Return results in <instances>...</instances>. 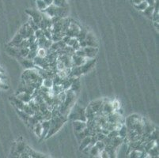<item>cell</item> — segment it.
<instances>
[{"instance_id":"cell-23","label":"cell","mask_w":159,"mask_h":158,"mask_svg":"<svg viewBox=\"0 0 159 158\" xmlns=\"http://www.w3.org/2000/svg\"><path fill=\"white\" fill-rule=\"evenodd\" d=\"M100 152L101 151L99 150V149H98L95 145H93V146H91L88 153H89V155H91L92 156H98V155L100 154Z\"/></svg>"},{"instance_id":"cell-11","label":"cell","mask_w":159,"mask_h":158,"mask_svg":"<svg viewBox=\"0 0 159 158\" xmlns=\"http://www.w3.org/2000/svg\"><path fill=\"white\" fill-rule=\"evenodd\" d=\"M16 97L18 98V99L21 100V101L25 103V104H26L28 103L30 100L32 99V95L30 94L27 93L25 92H22V93H19L16 94Z\"/></svg>"},{"instance_id":"cell-32","label":"cell","mask_w":159,"mask_h":158,"mask_svg":"<svg viewBox=\"0 0 159 158\" xmlns=\"http://www.w3.org/2000/svg\"><path fill=\"white\" fill-rule=\"evenodd\" d=\"M75 55H76V56H82V57H86V54H85L84 49L82 48V47L75 51Z\"/></svg>"},{"instance_id":"cell-30","label":"cell","mask_w":159,"mask_h":158,"mask_svg":"<svg viewBox=\"0 0 159 158\" xmlns=\"http://www.w3.org/2000/svg\"><path fill=\"white\" fill-rule=\"evenodd\" d=\"M37 56V50H30V52H29L28 56H27V59H32L33 60L34 58Z\"/></svg>"},{"instance_id":"cell-15","label":"cell","mask_w":159,"mask_h":158,"mask_svg":"<svg viewBox=\"0 0 159 158\" xmlns=\"http://www.w3.org/2000/svg\"><path fill=\"white\" fill-rule=\"evenodd\" d=\"M25 150H26V152L28 153L29 156H30V157H44V155L41 154V153H37V152L34 151V150H33L32 149H30V147H28V146H26V148H25Z\"/></svg>"},{"instance_id":"cell-16","label":"cell","mask_w":159,"mask_h":158,"mask_svg":"<svg viewBox=\"0 0 159 158\" xmlns=\"http://www.w3.org/2000/svg\"><path fill=\"white\" fill-rule=\"evenodd\" d=\"M33 130H34V132H35L36 135L37 137L40 138L41 137V134H42V126H41V122H38L37 124H35V126L33 127Z\"/></svg>"},{"instance_id":"cell-26","label":"cell","mask_w":159,"mask_h":158,"mask_svg":"<svg viewBox=\"0 0 159 158\" xmlns=\"http://www.w3.org/2000/svg\"><path fill=\"white\" fill-rule=\"evenodd\" d=\"M130 157H142V155H143V152L141 150H132V151L129 153Z\"/></svg>"},{"instance_id":"cell-12","label":"cell","mask_w":159,"mask_h":158,"mask_svg":"<svg viewBox=\"0 0 159 158\" xmlns=\"http://www.w3.org/2000/svg\"><path fill=\"white\" fill-rule=\"evenodd\" d=\"M21 64L24 66V67L27 68V69H32V68L35 67L34 62H33V60H32V59H25V58L21 57Z\"/></svg>"},{"instance_id":"cell-34","label":"cell","mask_w":159,"mask_h":158,"mask_svg":"<svg viewBox=\"0 0 159 158\" xmlns=\"http://www.w3.org/2000/svg\"><path fill=\"white\" fill-rule=\"evenodd\" d=\"M146 2H147L148 6H150V7H154L155 4V0H146Z\"/></svg>"},{"instance_id":"cell-20","label":"cell","mask_w":159,"mask_h":158,"mask_svg":"<svg viewBox=\"0 0 159 158\" xmlns=\"http://www.w3.org/2000/svg\"><path fill=\"white\" fill-rule=\"evenodd\" d=\"M147 7H148V4H147V2H146V0H143V1L140 2L139 3L134 5V7L136 9L137 11H141V12H143L144 10H146V8H147Z\"/></svg>"},{"instance_id":"cell-1","label":"cell","mask_w":159,"mask_h":158,"mask_svg":"<svg viewBox=\"0 0 159 158\" xmlns=\"http://www.w3.org/2000/svg\"><path fill=\"white\" fill-rule=\"evenodd\" d=\"M69 119L71 120H80V121L86 122V111L80 107L79 104H75L70 109L69 114Z\"/></svg>"},{"instance_id":"cell-29","label":"cell","mask_w":159,"mask_h":158,"mask_svg":"<svg viewBox=\"0 0 159 158\" xmlns=\"http://www.w3.org/2000/svg\"><path fill=\"white\" fill-rule=\"evenodd\" d=\"M19 33L21 37L24 39H27V31H26V25H23L19 30Z\"/></svg>"},{"instance_id":"cell-8","label":"cell","mask_w":159,"mask_h":158,"mask_svg":"<svg viewBox=\"0 0 159 158\" xmlns=\"http://www.w3.org/2000/svg\"><path fill=\"white\" fill-rule=\"evenodd\" d=\"M85 40H86L87 46H89V47H98V42H97L94 35L92 33H86V37Z\"/></svg>"},{"instance_id":"cell-25","label":"cell","mask_w":159,"mask_h":158,"mask_svg":"<svg viewBox=\"0 0 159 158\" xmlns=\"http://www.w3.org/2000/svg\"><path fill=\"white\" fill-rule=\"evenodd\" d=\"M53 5L57 7H66L67 3L66 0H54L53 1Z\"/></svg>"},{"instance_id":"cell-10","label":"cell","mask_w":159,"mask_h":158,"mask_svg":"<svg viewBox=\"0 0 159 158\" xmlns=\"http://www.w3.org/2000/svg\"><path fill=\"white\" fill-rule=\"evenodd\" d=\"M41 126H42L43 131L40 138H44L47 136L48 133L49 131V129H50V120H43V121H41Z\"/></svg>"},{"instance_id":"cell-13","label":"cell","mask_w":159,"mask_h":158,"mask_svg":"<svg viewBox=\"0 0 159 158\" xmlns=\"http://www.w3.org/2000/svg\"><path fill=\"white\" fill-rule=\"evenodd\" d=\"M24 40V38H23L22 37H21V35L19 34V33H18L17 35H15V37L13 38V40H11V43H9V46H11V47H17V46L20 43H21L22 40Z\"/></svg>"},{"instance_id":"cell-22","label":"cell","mask_w":159,"mask_h":158,"mask_svg":"<svg viewBox=\"0 0 159 158\" xmlns=\"http://www.w3.org/2000/svg\"><path fill=\"white\" fill-rule=\"evenodd\" d=\"M54 83H53L52 78H44L42 82V85L47 87V88H49V89H52V87L53 86Z\"/></svg>"},{"instance_id":"cell-4","label":"cell","mask_w":159,"mask_h":158,"mask_svg":"<svg viewBox=\"0 0 159 158\" xmlns=\"http://www.w3.org/2000/svg\"><path fill=\"white\" fill-rule=\"evenodd\" d=\"M95 63H96L95 59H88V60H86V62H85V63L81 66L82 73V74L87 73L89 70L94 66Z\"/></svg>"},{"instance_id":"cell-5","label":"cell","mask_w":159,"mask_h":158,"mask_svg":"<svg viewBox=\"0 0 159 158\" xmlns=\"http://www.w3.org/2000/svg\"><path fill=\"white\" fill-rule=\"evenodd\" d=\"M86 127H87L86 122L80 121V120H74L73 121L74 130H75V132L76 133L82 131L85 128H86Z\"/></svg>"},{"instance_id":"cell-3","label":"cell","mask_w":159,"mask_h":158,"mask_svg":"<svg viewBox=\"0 0 159 158\" xmlns=\"http://www.w3.org/2000/svg\"><path fill=\"white\" fill-rule=\"evenodd\" d=\"M115 110H114L113 107H112V103L109 102V101H103V104H102V113L103 115H108L111 113L114 112Z\"/></svg>"},{"instance_id":"cell-27","label":"cell","mask_w":159,"mask_h":158,"mask_svg":"<svg viewBox=\"0 0 159 158\" xmlns=\"http://www.w3.org/2000/svg\"><path fill=\"white\" fill-rule=\"evenodd\" d=\"M19 51V55L21 57L26 58L30 52V47H23V48H18Z\"/></svg>"},{"instance_id":"cell-7","label":"cell","mask_w":159,"mask_h":158,"mask_svg":"<svg viewBox=\"0 0 159 158\" xmlns=\"http://www.w3.org/2000/svg\"><path fill=\"white\" fill-rule=\"evenodd\" d=\"M26 13L30 16V17L33 20V21L36 24L38 25L39 22L42 20V16H41V14L40 13L37 12V11H33V10H31V11L30 10H27Z\"/></svg>"},{"instance_id":"cell-24","label":"cell","mask_w":159,"mask_h":158,"mask_svg":"<svg viewBox=\"0 0 159 158\" xmlns=\"http://www.w3.org/2000/svg\"><path fill=\"white\" fill-rule=\"evenodd\" d=\"M22 110L25 111V112L27 113L29 115H30V116H33V115L35 114V111H33V108H32L31 107H30V105L27 104V103H26V104H25V105H24V107H23Z\"/></svg>"},{"instance_id":"cell-31","label":"cell","mask_w":159,"mask_h":158,"mask_svg":"<svg viewBox=\"0 0 159 158\" xmlns=\"http://www.w3.org/2000/svg\"><path fill=\"white\" fill-rule=\"evenodd\" d=\"M95 146H96L99 149L100 151H102V150H105V144L104 143V142L100 141V140H98V141L96 142V143H95Z\"/></svg>"},{"instance_id":"cell-19","label":"cell","mask_w":159,"mask_h":158,"mask_svg":"<svg viewBox=\"0 0 159 158\" xmlns=\"http://www.w3.org/2000/svg\"><path fill=\"white\" fill-rule=\"evenodd\" d=\"M127 134H128V128H127L126 126H124V124L122 125V127L118 130V135H119L120 138L123 139V141H124V139L127 137Z\"/></svg>"},{"instance_id":"cell-17","label":"cell","mask_w":159,"mask_h":158,"mask_svg":"<svg viewBox=\"0 0 159 158\" xmlns=\"http://www.w3.org/2000/svg\"><path fill=\"white\" fill-rule=\"evenodd\" d=\"M154 12V7L148 6V7L146 8V10H144V11H143V14L145 16H147V17H148V18H150V19H152Z\"/></svg>"},{"instance_id":"cell-21","label":"cell","mask_w":159,"mask_h":158,"mask_svg":"<svg viewBox=\"0 0 159 158\" xmlns=\"http://www.w3.org/2000/svg\"><path fill=\"white\" fill-rule=\"evenodd\" d=\"M36 4H37V7L38 9V11H42V12H44V10L48 7L45 2H44V0H36Z\"/></svg>"},{"instance_id":"cell-35","label":"cell","mask_w":159,"mask_h":158,"mask_svg":"<svg viewBox=\"0 0 159 158\" xmlns=\"http://www.w3.org/2000/svg\"><path fill=\"white\" fill-rule=\"evenodd\" d=\"M53 1H54V0H44V2H45L46 5H47L48 7V6L52 5V4H53Z\"/></svg>"},{"instance_id":"cell-18","label":"cell","mask_w":159,"mask_h":158,"mask_svg":"<svg viewBox=\"0 0 159 158\" xmlns=\"http://www.w3.org/2000/svg\"><path fill=\"white\" fill-rule=\"evenodd\" d=\"M89 144H91V136H86L84 138H82L79 149H80V150H82L83 149L87 147Z\"/></svg>"},{"instance_id":"cell-36","label":"cell","mask_w":159,"mask_h":158,"mask_svg":"<svg viewBox=\"0 0 159 158\" xmlns=\"http://www.w3.org/2000/svg\"><path fill=\"white\" fill-rule=\"evenodd\" d=\"M142 1H143V0H131V2H132L134 5H135V4H138L140 2H142Z\"/></svg>"},{"instance_id":"cell-6","label":"cell","mask_w":159,"mask_h":158,"mask_svg":"<svg viewBox=\"0 0 159 158\" xmlns=\"http://www.w3.org/2000/svg\"><path fill=\"white\" fill-rule=\"evenodd\" d=\"M86 57H82V56H78L74 54L71 56L72 60V67L73 66H81L83 63L86 62Z\"/></svg>"},{"instance_id":"cell-28","label":"cell","mask_w":159,"mask_h":158,"mask_svg":"<svg viewBox=\"0 0 159 158\" xmlns=\"http://www.w3.org/2000/svg\"><path fill=\"white\" fill-rule=\"evenodd\" d=\"M48 52L45 48H44V47H38V49H37V56L41 58H45Z\"/></svg>"},{"instance_id":"cell-33","label":"cell","mask_w":159,"mask_h":158,"mask_svg":"<svg viewBox=\"0 0 159 158\" xmlns=\"http://www.w3.org/2000/svg\"><path fill=\"white\" fill-rule=\"evenodd\" d=\"M112 104L115 111H117V110L120 109V102L118 101H114L113 102H112Z\"/></svg>"},{"instance_id":"cell-9","label":"cell","mask_w":159,"mask_h":158,"mask_svg":"<svg viewBox=\"0 0 159 158\" xmlns=\"http://www.w3.org/2000/svg\"><path fill=\"white\" fill-rule=\"evenodd\" d=\"M102 104H103V101H102V100H97V101H93V102L91 103V104H89V106H90L91 108L97 113V115H98L100 112L102 113Z\"/></svg>"},{"instance_id":"cell-2","label":"cell","mask_w":159,"mask_h":158,"mask_svg":"<svg viewBox=\"0 0 159 158\" xmlns=\"http://www.w3.org/2000/svg\"><path fill=\"white\" fill-rule=\"evenodd\" d=\"M83 49H84L86 57L87 59H94L96 55L98 54V47H89V46H86V47H83Z\"/></svg>"},{"instance_id":"cell-14","label":"cell","mask_w":159,"mask_h":158,"mask_svg":"<svg viewBox=\"0 0 159 158\" xmlns=\"http://www.w3.org/2000/svg\"><path fill=\"white\" fill-rule=\"evenodd\" d=\"M12 103L14 106L17 108V109H18V110L23 109V107H24V105H25V103L23 102V101H21L20 99H18L17 97H12Z\"/></svg>"}]
</instances>
